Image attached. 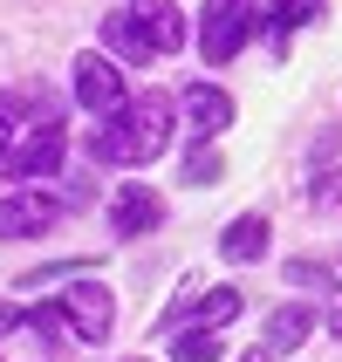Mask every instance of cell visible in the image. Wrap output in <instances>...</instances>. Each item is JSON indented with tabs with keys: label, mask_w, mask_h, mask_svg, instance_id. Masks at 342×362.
I'll return each instance as SVG.
<instances>
[{
	"label": "cell",
	"mask_w": 342,
	"mask_h": 362,
	"mask_svg": "<svg viewBox=\"0 0 342 362\" xmlns=\"http://www.w3.org/2000/svg\"><path fill=\"white\" fill-rule=\"evenodd\" d=\"M164 144H171V103L164 96H130V110L103 117L89 151H96L103 164H151Z\"/></svg>",
	"instance_id": "obj_1"
},
{
	"label": "cell",
	"mask_w": 342,
	"mask_h": 362,
	"mask_svg": "<svg viewBox=\"0 0 342 362\" xmlns=\"http://www.w3.org/2000/svg\"><path fill=\"white\" fill-rule=\"evenodd\" d=\"M246 35H253V0H205V14H199V55L212 62V69L240 55Z\"/></svg>",
	"instance_id": "obj_2"
},
{
	"label": "cell",
	"mask_w": 342,
	"mask_h": 362,
	"mask_svg": "<svg viewBox=\"0 0 342 362\" xmlns=\"http://www.w3.org/2000/svg\"><path fill=\"white\" fill-rule=\"evenodd\" d=\"M76 103L89 110V117H117V110H130V89H123V69L117 55H76Z\"/></svg>",
	"instance_id": "obj_3"
},
{
	"label": "cell",
	"mask_w": 342,
	"mask_h": 362,
	"mask_svg": "<svg viewBox=\"0 0 342 362\" xmlns=\"http://www.w3.org/2000/svg\"><path fill=\"white\" fill-rule=\"evenodd\" d=\"M62 158H69V130H62V123H35V130L7 151L0 171H7V178H55Z\"/></svg>",
	"instance_id": "obj_4"
},
{
	"label": "cell",
	"mask_w": 342,
	"mask_h": 362,
	"mask_svg": "<svg viewBox=\"0 0 342 362\" xmlns=\"http://www.w3.org/2000/svg\"><path fill=\"white\" fill-rule=\"evenodd\" d=\"M164 226V199L151 185H117V199H110V233L117 240H144V233H158Z\"/></svg>",
	"instance_id": "obj_5"
},
{
	"label": "cell",
	"mask_w": 342,
	"mask_h": 362,
	"mask_svg": "<svg viewBox=\"0 0 342 362\" xmlns=\"http://www.w3.org/2000/svg\"><path fill=\"white\" fill-rule=\"evenodd\" d=\"M62 308H69V322H76L82 342H110V328H117V301H110V287L76 281L69 294H62Z\"/></svg>",
	"instance_id": "obj_6"
},
{
	"label": "cell",
	"mask_w": 342,
	"mask_h": 362,
	"mask_svg": "<svg viewBox=\"0 0 342 362\" xmlns=\"http://www.w3.org/2000/svg\"><path fill=\"white\" fill-rule=\"evenodd\" d=\"M55 192H41V185H28V192H14V199H0V240H28V233H48L55 226Z\"/></svg>",
	"instance_id": "obj_7"
},
{
	"label": "cell",
	"mask_w": 342,
	"mask_h": 362,
	"mask_svg": "<svg viewBox=\"0 0 342 362\" xmlns=\"http://www.w3.org/2000/svg\"><path fill=\"white\" fill-rule=\"evenodd\" d=\"M240 287H212V294H178V301L164 308V328H178L185 315H199L205 328H226V322H240Z\"/></svg>",
	"instance_id": "obj_8"
},
{
	"label": "cell",
	"mask_w": 342,
	"mask_h": 362,
	"mask_svg": "<svg viewBox=\"0 0 342 362\" xmlns=\"http://www.w3.org/2000/svg\"><path fill=\"white\" fill-rule=\"evenodd\" d=\"M130 14L144 21V35H151L158 55H178L185 48V14L171 7V0H130Z\"/></svg>",
	"instance_id": "obj_9"
},
{
	"label": "cell",
	"mask_w": 342,
	"mask_h": 362,
	"mask_svg": "<svg viewBox=\"0 0 342 362\" xmlns=\"http://www.w3.org/2000/svg\"><path fill=\"white\" fill-rule=\"evenodd\" d=\"M185 117H192V130H199V137H212V130H226V123H233V96H226V89H212V82H192V89H185Z\"/></svg>",
	"instance_id": "obj_10"
},
{
	"label": "cell",
	"mask_w": 342,
	"mask_h": 362,
	"mask_svg": "<svg viewBox=\"0 0 342 362\" xmlns=\"http://www.w3.org/2000/svg\"><path fill=\"white\" fill-rule=\"evenodd\" d=\"M103 48H110L117 62H151V55H158V48H151V35H144V21L130 14V7L103 21Z\"/></svg>",
	"instance_id": "obj_11"
},
{
	"label": "cell",
	"mask_w": 342,
	"mask_h": 362,
	"mask_svg": "<svg viewBox=\"0 0 342 362\" xmlns=\"http://www.w3.org/2000/svg\"><path fill=\"white\" fill-rule=\"evenodd\" d=\"M308 21H322V0H274V7H267V21H261V35H267V48L281 55L287 35H295V28H308Z\"/></svg>",
	"instance_id": "obj_12"
},
{
	"label": "cell",
	"mask_w": 342,
	"mask_h": 362,
	"mask_svg": "<svg viewBox=\"0 0 342 362\" xmlns=\"http://www.w3.org/2000/svg\"><path fill=\"white\" fill-rule=\"evenodd\" d=\"M308 328H315V315H308V308H274V315H267V335H261V342L274 349V356H295V349L308 342Z\"/></svg>",
	"instance_id": "obj_13"
},
{
	"label": "cell",
	"mask_w": 342,
	"mask_h": 362,
	"mask_svg": "<svg viewBox=\"0 0 342 362\" xmlns=\"http://www.w3.org/2000/svg\"><path fill=\"white\" fill-rule=\"evenodd\" d=\"M220 253H226V260H261V253H267V219H261V212H246V219H233V226H226V233H220Z\"/></svg>",
	"instance_id": "obj_14"
},
{
	"label": "cell",
	"mask_w": 342,
	"mask_h": 362,
	"mask_svg": "<svg viewBox=\"0 0 342 362\" xmlns=\"http://www.w3.org/2000/svg\"><path fill=\"white\" fill-rule=\"evenodd\" d=\"M28 328H35V335H48V342H82L62 301H48V308H28Z\"/></svg>",
	"instance_id": "obj_15"
},
{
	"label": "cell",
	"mask_w": 342,
	"mask_h": 362,
	"mask_svg": "<svg viewBox=\"0 0 342 362\" xmlns=\"http://www.w3.org/2000/svg\"><path fill=\"white\" fill-rule=\"evenodd\" d=\"M287 287H315V294H329V301H342L336 274H329V267H315V260H287Z\"/></svg>",
	"instance_id": "obj_16"
},
{
	"label": "cell",
	"mask_w": 342,
	"mask_h": 362,
	"mask_svg": "<svg viewBox=\"0 0 342 362\" xmlns=\"http://www.w3.org/2000/svg\"><path fill=\"white\" fill-rule=\"evenodd\" d=\"M171 356L178 362H220V335H212V328H192V335L171 342Z\"/></svg>",
	"instance_id": "obj_17"
},
{
	"label": "cell",
	"mask_w": 342,
	"mask_h": 362,
	"mask_svg": "<svg viewBox=\"0 0 342 362\" xmlns=\"http://www.w3.org/2000/svg\"><path fill=\"white\" fill-rule=\"evenodd\" d=\"M21 137H28V130H21V96H0V164H7V151H14Z\"/></svg>",
	"instance_id": "obj_18"
},
{
	"label": "cell",
	"mask_w": 342,
	"mask_h": 362,
	"mask_svg": "<svg viewBox=\"0 0 342 362\" xmlns=\"http://www.w3.org/2000/svg\"><path fill=\"white\" fill-rule=\"evenodd\" d=\"M212 178H220V151L205 144V151H192V158H185V185H212Z\"/></svg>",
	"instance_id": "obj_19"
},
{
	"label": "cell",
	"mask_w": 342,
	"mask_h": 362,
	"mask_svg": "<svg viewBox=\"0 0 342 362\" xmlns=\"http://www.w3.org/2000/svg\"><path fill=\"white\" fill-rule=\"evenodd\" d=\"M315 205H342V171H322V178H315Z\"/></svg>",
	"instance_id": "obj_20"
},
{
	"label": "cell",
	"mask_w": 342,
	"mask_h": 362,
	"mask_svg": "<svg viewBox=\"0 0 342 362\" xmlns=\"http://www.w3.org/2000/svg\"><path fill=\"white\" fill-rule=\"evenodd\" d=\"M21 322H28V315H21V308H14V301H0V335H14V328H21Z\"/></svg>",
	"instance_id": "obj_21"
},
{
	"label": "cell",
	"mask_w": 342,
	"mask_h": 362,
	"mask_svg": "<svg viewBox=\"0 0 342 362\" xmlns=\"http://www.w3.org/2000/svg\"><path fill=\"white\" fill-rule=\"evenodd\" d=\"M240 362H274V349H267V342H261V349H246V356H240Z\"/></svg>",
	"instance_id": "obj_22"
},
{
	"label": "cell",
	"mask_w": 342,
	"mask_h": 362,
	"mask_svg": "<svg viewBox=\"0 0 342 362\" xmlns=\"http://www.w3.org/2000/svg\"><path fill=\"white\" fill-rule=\"evenodd\" d=\"M329 328H336V335H342V301H329Z\"/></svg>",
	"instance_id": "obj_23"
}]
</instances>
